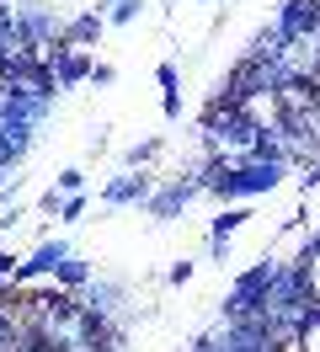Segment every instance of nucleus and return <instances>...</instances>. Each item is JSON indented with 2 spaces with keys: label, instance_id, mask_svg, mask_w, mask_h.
Wrapping results in <instances>:
<instances>
[{
  "label": "nucleus",
  "instance_id": "1",
  "mask_svg": "<svg viewBox=\"0 0 320 352\" xmlns=\"http://www.w3.org/2000/svg\"><path fill=\"white\" fill-rule=\"evenodd\" d=\"M294 347H299V352H320V309L310 315V320H304V326H299Z\"/></svg>",
  "mask_w": 320,
  "mask_h": 352
},
{
  "label": "nucleus",
  "instance_id": "2",
  "mask_svg": "<svg viewBox=\"0 0 320 352\" xmlns=\"http://www.w3.org/2000/svg\"><path fill=\"white\" fill-rule=\"evenodd\" d=\"M304 294L320 305V245L310 251V262H304Z\"/></svg>",
  "mask_w": 320,
  "mask_h": 352
}]
</instances>
